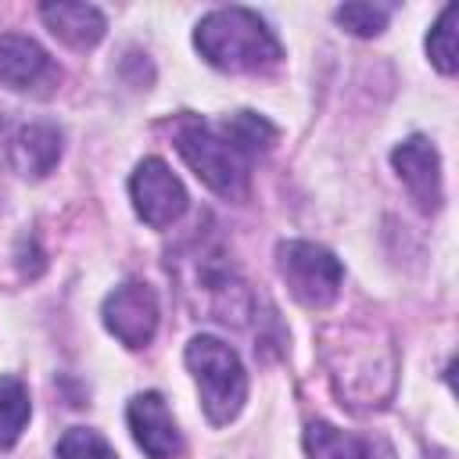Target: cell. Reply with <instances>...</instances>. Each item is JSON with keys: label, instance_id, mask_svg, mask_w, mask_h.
<instances>
[{"label": "cell", "instance_id": "cell-1", "mask_svg": "<svg viewBox=\"0 0 459 459\" xmlns=\"http://www.w3.org/2000/svg\"><path fill=\"white\" fill-rule=\"evenodd\" d=\"M194 47L212 68L222 72H269L283 57L265 18L247 7H219L204 14L194 29Z\"/></svg>", "mask_w": 459, "mask_h": 459}, {"label": "cell", "instance_id": "cell-2", "mask_svg": "<svg viewBox=\"0 0 459 459\" xmlns=\"http://www.w3.org/2000/svg\"><path fill=\"white\" fill-rule=\"evenodd\" d=\"M186 366L197 380L204 416L212 423H230L247 398V373L240 366V355L226 341L197 333L186 344Z\"/></svg>", "mask_w": 459, "mask_h": 459}, {"label": "cell", "instance_id": "cell-3", "mask_svg": "<svg viewBox=\"0 0 459 459\" xmlns=\"http://www.w3.org/2000/svg\"><path fill=\"white\" fill-rule=\"evenodd\" d=\"M176 151L183 154V161L197 172V179L208 190H215L219 197H244L247 158L226 140L222 129H215L201 118H186L176 129Z\"/></svg>", "mask_w": 459, "mask_h": 459}, {"label": "cell", "instance_id": "cell-4", "mask_svg": "<svg viewBox=\"0 0 459 459\" xmlns=\"http://www.w3.org/2000/svg\"><path fill=\"white\" fill-rule=\"evenodd\" d=\"M276 265H280L287 290L305 308H326L337 301L344 265L337 262L333 251H326L312 240H283L276 247Z\"/></svg>", "mask_w": 459, "mask_h": 459}, {"label": "cell", "instance_id": "cell-5", "mask_svg": "<svg viewBox=\"0 0 459 459\" xmlns=\"http://www.w3.org/2000/svg\"><path fill=\"white\" fill-rule=\"evenodd\" d=\"M129 194H133L136 215L154 230L172 226L186 212V201H190L179 176L161 158H143L136 165V172L129 179Z\"/></svg>", "mask_w": 459, "mask_h": 459}, {"label": "cell", "instance_id": "cell-6", "mask_svg": "<svg viewBox=\"0 0 459 459\" xmlns=\"http://www.w3.org/2000/svg\"><path fill=\"white\" fill-rule=\"evenodd\" d=\"M100 316H104V326L126 348H143V344H151V337L158 330V298L147 283L129 280L104 298Z\"/></svg>", "mask_w": 459, "mask_h": 459}, {"label": "cell", "instance_id": "cell-7", "mask_svg": "<svg viewBox=\"0 0 459 459\" xmlns=\"http://www.w3.org/2000/svg\"><path fill=\"white\" fill-rule=\"evenodd\" d=\"M126 420H129V430H133V441L151 455V459H172L183 452V437H179V427L165 405V398L158 391H143L129 402L126 409Z\"/></svg>", "mask_w": 459, "mask_h": 459}, {"label": "cell", "instance_id": "cell-8", "mask_svg": "<svg viewBox=\"0 0 459 459\" xmlns=\"http://www.w3.org/2000/svg\"><path fill=\"white\" fill-rule=\"evenodd\" d=\"M402 183L409 186L412 201L423 212H437L445 194H441V158L434 151V143L427 136H409L402 147H394L391 154Z\"/></svg>", "mask_w": 459, "mask_h": 459}, {"label": "cell", "instance_id": "cell-9", "mask_svg": "<svg viewBox=\"0 0 459 459\" xmlns=\"http://www.w3.org/2000/svg\"><path fill=\"white\" fill-rule=\"evenodd\" d=\"M57 79L50 54L18 32H0V82L11 90H39Z\"/></svg>", "mask_w": 459, "mask_h": 459}, {"label": "cell", "instance_id": "cell-10", "mask_svg": "<svg viewBox=\"0 0 459 459\" xmlns=\"http://www.w3.org/2000/svg\"><path fill=\"white\" fill-rule=\"evenodd\" d=\"M61 158V129L50 122H25L7 136V161L18 176L43 179Z\"/></svg>", "mask_w": 459, "mask_h": 459}, {"label": "cell", "instance_id": "cell-11", "mask_svg": "<svg viewBox=\"0 0 459 459\" xmlns=\"http://www.w3.org/2000/svg\"><path fill=\"white\" fill-rule=\"evenodd\" d=\"M305 452H308V459H394V448H391L387 437L337 430V427H330L323 420L308 423Z\"/></svg>", "mask_w": 459, "mask_h": 459}, {"label": "cell", "instance_id": "cell-12", "mask_svg": "<svg viewBox=\"0 0 459 459\" xmlns=\"http://www.w3.org/2000/svg\"><path fill=\"white\" fill-rule=\"evenodd\" d=\"M39 18L47 22V29L65 39L68 47H93L100 36H104V14L93 7V4H68V0H57V4H43L39 7Z\"/></svg>", "mask_w": 459, "mask_h": 459}, {"label": "cell", "instance_id": "cell-13", "mask_svg": "<svg viewBox=\"0 0 459 459\" xmlns=\"http://www.w3.org/2000/svg\"><path fill=\"white\" fill-rule=\"evenodd\" d=\"M222 133H226V140H230L247 161H251L255 154L269 151L273 140H276V126L265 122V118L255 115V111H237L230 122H222Z\"/></svg>", "mask_w": 459, "mask_h": 459}, {"label": "cell", "instance_id": "cell-14", "mask_svg": "<svg viewBox=\"0 0 459 459\" xmlns=\"http://www.w3.org/2000/svg\"><path fill=\"white\" fill-rule=\"evenodd\" d=\"M29 391L14 377H0V448H11L29 423Z\"/></svg>", "mask_w": 459, "mask_h": 459}, {"label": "cell", "instance_id": "cell-15", "mask_svg": "<svg viewBox=\"0 0 459 459\" xmlns=\"http://www.w3.org/2000/svg\"><path fill=\"white\" fill-rule=\"evenodd\" d=\"M455 18H459V7L448 4L441 11V18L434 22V29L427 32V54H430V61L441 75H452L455 65H459L455 61Z\"/></svg>", "mask_w": 459, "mask_h": 459}, {"label": "cell", "instance_id": "cell-16", "mask_svg": "<svg viewBox=\"0 0 459 459\" xmlns=\"http://www.w3.org/2000/svg\"><path fill=\"white\" fill-rule=\"evenodd\" d=\"M57 459H118V452L108 445L104 434L90 427H72L57 441Z\"/></svg>", "mask_w": 459, "mask_h": 459}, {"label": "cell", "instance_id": "cell-17", "mask_svg": "<svg viewBox=\"0 0 459 459\" xmlns=\"http://www.w3.org/2000/svg\"><path fill=\"white\" fill-rule=\"evenodd\" d=\"M387 18H391V7H380V4H344V7H337V22L355 36H380L387 29Z\"/></svg>", "mask_w": 459, "mask_h": 459}]
</instances>
